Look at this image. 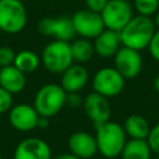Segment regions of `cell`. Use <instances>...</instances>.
<instances>
[{
  "mask_svg": "<svg viewBox=\"0 0 159 159\" xmlns=\"http://www.w3.org/2000/svg\"><path fill=\"white\" fill-rule=\"evenodd\" d=\"M94 138L98 153L107 159L118 158L128 140L123 125L111 119L94 125Z\"/></svg>",
  "mask_w": 159,
  "mask_h": 159,
  "instance_id": "obj_1",
  "label": "cell"
},
{
  "mask_svg": "<svg viewBox=\"0 0 159 159\" xmlns=\"http://www.w3.org/2000/svg\"><path fill=\"white\" fill-rule=\"evenodd\" d=\"M157 27L152 17L134 15L130 21L119 31L122 46L142 51L148 48Z\"/></svg>",
  "mask_w": 159,
  "mask_h": 159,
  "instance_id": "obj_2",
  "label": "cell"
},
{
  "mask_svg": "<svg viewBox=\"0 0 159 159\" xmlns=\"http://www.w3.org/2000/svg\"><path fill=\"white\" fill-rule=\"evenodd\" d=\"M67 92L57 83H46L41 86L34 97L32 106L42 117L52 118L66 106Z\"/></svg>",
  "mask_w": 159,
  "mask_h": 159,
  "instance_id": "obj_3",
  "label": "cell"
},
{
  "mask_svg": "<svg viewBox=\"0 0 159 159\" xmlns=\"http://www.w3.org/2000/svg\"><path fill=\"white\" fill-rule=\"evenodd\" d=\"M41 65L51 73L61 75L73 63L71 43L61 40L50 41L41 52Z\"/></svg>",
  "mask_w": 159,
  "mask_h": 159,
  "instance_id": "obj_4",
  "label": "cell"
},
{
  "mask_svg": "<svg viewBox=\"0 0 159 159\" xmlns=\"http://www.w3.org/2000/svg\"><path fill=\"white\" fill-rule=\"evenodd\" d=\"M27 22V11L21 0H0V31L10 35L21 32Z\"/></svg>",
  "mask_w": 159,
  "mask_h": 159,
  "instance_id": "obj_5",
  "label": "cell"
},
{
  "mask_svg": "<svg viewBox=\"0 0 159 159\" xmlns=\"http://www.w3.org/2000/svg\"><path fill=\"white\" fill-rule=\"evenodd\" d=\"M124 86L125 78L114 68V66L102 67L97 70L92 77L93 91L109 99L119 96L124 89Z\"/></svg>",
  "mask_w": 159,
  "mask_h": 159,
  "instance_id": "obj_6",
  "label": "cell"
},
{
  "mask_svg": "<svg viewBox=\"0 0 159 159\" xmlns=\"http://www.w3.org/2000/svg\"><path fill=\"white\" fill-rule=\"evenodd\" d=\"M101 16L106 29L119 32L134 16V9L128 0H108Z\"/></svg>",
  "mask_w": 159,
  "mask_h": 159,
  "instance_id": "obj_7",
  "label": "cell"
},
{
  "mask_svg": "<svg viewBox=\"0 0 159 159\" xmlns=\"http://www.w3.org/2000/svg\"><path fill=\"white\" fill-rule=\"evenodd\" d=\"M71 20L76 35L83 39L93 40L106 29L101 14L91 11L88 9L76 11L71 16Z\"/></svg>",
  "mask_w": 159,
  "mask_h": 159,
  "instance_id": "obj_8",
  "label": "cell"
},
{
  "mask_svg": "<svg viewBox=\"0 0 159 159\" xmlns=\"http://www.w3.org/2000/svg\"><path fill=\"white\" fill-rule=\"evenodd\" d=\"M37 30L46 37L67 42H71L76 36L72 20L68 16L42 17L37 24Z\"/></svg>",
  "mask_w": 159,
  "mask_h": 159,
  "instance_id": "obj_9",
  "label": "cell"
},
{
  "mask_svg": "<svg viewBox=\"0 0 159 159\" xmlns=\"http://www.w3.org/2000/svg\"><path fill=\"white\" fill-rule=\"evenodd\" d=\"M113 66L125 80L135 78L143 68L140 51L120 46L117 53L113 56Z\"/></svg>",
  "mask_w": 159,
  "mask_h": 159,
  "instance_id": "obj_10",
  "label": "cell"
},
{
  "mask_svg": "<svg viewBox=\"0 0 159 159\" xmlns=\"http://www.w3.org/2000/svg\"><path fill=\"white\" fill-rule=\"evenodd\" d=\"M9 113V123L19 132H31L37 128L40 114L32 104L17 103L12 104Z\"/></svg>",
  "mask_w": 159,
  "mask_h": 159,
  "instance_id": "obj_11",
  "label": "cell"
},
{
  "mask_svg": "<svg viewBox=\"0 0 159 159\" xmlns=\"http://www.w3.org/2000/svg\"><path fill=\"white\" fill-rule=\"evenodd\" d=\"M83 112L87 118L96 125L111 119V104L109 98L92 91L83 98Z\"/></svg>",
  "mask_w": 159,
  "mask_h": 159,
  "instance_id": "obj_12",
  "label": "cell"
},
{
  "mask_svg": "<svg viewBox=\"0 0 159 159\" xmlns=\"http://www.w3.org/2000/svg\"><path fill=\"white\" fill-rule=\"evenodd\" d=\"M12 159H52V150L46 140L29 137L16 145Z\"/></svg>",
  "mask_w": 159,
  "mask_h": 159,
  "instance_id": "obj_13",
  "label": "cell"
},
{
  "mask_svg": "<svg viewBox=\"0 0 159 159\" xmlns=\"http://www.w3.org/2000/svg\"><path fill=\"white\" fill-rule=\"evenodd\" d=\"M68 149L80 159H92L98 153L94 135L86 130H77L70 135Z\"/></svg>",
  "mask_w": 159,
  "mask_h": 159,
  "instance_id": "obj_14",
  "label": "cell"
},
{
  "mask_svg": "<svg viewBox=\"0 0 159 159\" xmlns=\"http://www.w3.org/2000/svg\"><path fill=\"white\" fill-rule=\"evenodd\" d=\"M89 81V73L87 68L81 63H72L67 70L61 73V87L67 92L82 91Z\"/></svg>",
  "mask_w": 159,
  "mask_h": 159,
  "instance_id": "obj_15",
  "label": "cell"
},
{
  "mask_svg": "<svg viewBox=\"0 0 159 159\" xmlns=\"http://www.w3.org/2000/svg\"><path fill=\"white\" fill-rule=\"evenodd\" d=\"M92 41H93L94 53L102 58H113V56L122 46L119 32L109 29H104Z\"/></svg>",
  "mask_w": 159,
  "mask_h": 159,
  "instance_id": "obj_16",
  "label": "cell"
},
{
  "mask_svg": "<svg viewBox=\"0 0 159 159\" xmlns=\"http://www.w3.org/2000/svg\"><path fill=\"white\" fill-rule=\"evenodd\" d=\"M0 86L12 96L20 93L26 86V75L14 65L0 67Z\"/></svg>",
  "mask_w": 159,
  "mask_h": 159,
  "instance_id": "obj_17",
  "label": "cell"
},
{
  "mask_svg": "<svg viewBox=\"0 0 159 159\" xmlns=\"http://www.w3.org/2000/svg\"><path fill=\"white\" fill-rule=\"evenodd\" d=\"M123 128L128 139H147L150 130V125L147 118L137 113L130 114L125 118Z\"/></svg>",
  "mask_w": 159,
  "mask_h": 159,
  "instance_id": "obj_18",
  "label": "cell"
},
{
  "mask_svg": "<svg viewBox=\"0 0 159 159\" xmlns=\"http://www.w3.org/2000/svg\"><path fill=\"white\" fill-rule=\"evenodd\" d=\"M153 152L147 143V139H128L124 144L120 159H152Z\"/></svg>",
  "mask_w": 159,
  "mask_h": 159,
  "instance_id": "obj_19",
  "label": "cell"
},
{
  "mask_svg": "<svg viewBox=\"0 0 159 159\" xmlns=\"http://www.w3.org/2000/svg\"><path fill=\"white\" fill-rule=\"evenodd\" d=\"M71 52L73 57V62L76 63H84L89 61L94 53L93 41L83 37H78L76 40H72L71 42Z\"/></svg>",
  "mask_w": 159,
  "mask_h": 159,
  "instance_id": "obj_20",
  "label": "cell"
},
{
  "mask_svg": "<svg viewBox=\"0 0 159 159\" xmlns=\"http://www.w3.org/2000/svg\"><path fill=\"white\" fill-rule=\"evenodd\" d=\"M41 65V57L31 50H21L16 52L14 66L17 67L25 75L35 72Z\"/></svg>",
  "mask_w": 159,
  "mask_h": 159,
  "instance_id": "obj_21",
  "label": "cell"
},
{
  "mask_svg": "<svg viewBox=\"0 0 159 159\" xmlns=\"http://www.w3.org/2000/svg\"><path fill=\"white\" fill-rule=\"evenodd\" d=\"M133 9L138 15L152 17L159 10V0H133Z\"/></svg>",
  "mask_w": 159,
  "mask_h": 159,
  "instance_id": "obj_22",
  "label": "cell"
},
{
  "mask_svg": "<svg viewBox=\"0 0 159 159\" xmlns=\"http://www.w3.org/2000/svg\"><path fill=\"white\" fill-rule=\"evenodd\" d=\"M147 143L149 144V148L153 154L159 155V123L150 127L149 134L147 137Z\"/></svg>",
  "mask_w": 159,
  "mask_h": 159,
  "instance_id": "obj_23",
  "label": "cell"
},
{
  "mask_svg": "<svg viewBox=\"0 0 159 159\" xmlns=\"http://www.w3.org/2000/svg\"><path fill=\"white\" fill-rule=\"evenodd\" d=\"M16 52L10 46H0V67L14 65Z\"/></svg>",
  "mask_w": 159,
  "mask_h": 159,
  "instance_id": "obj_24",
  "label": "cell"
},
{
  "mask_svg": "<svg viewBox=\"0 0 159 159\" xmlns=\"http://www.w3.org/2000/svg\"><path fill=\"white\" fill-rule=\"evenodd\" d=\"M12 104V94L0 86V116L9 112Z\"/></svg>",
  "mask_w": 159,
  "mask_h": 159,
  "instance_id": "obj_25",
  "label": "cell"
},
{
  "mask_svg": "<svg viewBox=\"0 0 159 159\" xmlns=\"http://www.w3.org/2000/svg\"><path fill=\"white\" fill-rule=\"evenodd\" d=\"M148 50H149V53L150 56L159 62V29L155 30L150 42H149V46H148Z\"/></svg>",
  "mask_w": 159,
  "mask_h": 159,
  "instance_id": "obj_26",
  "label": "cell"
},
{
  "mask_svg": "<svg viewBox=\"0 0 159 159\" xmlns=\"http://www.w3.org/2000/svg\"><path fill=\"white\" fill-rule=\"evenodd\" d=\"M83 104V98L81 97L80 92H70L66 96V106L71 108H80Z\"/></svg>",
  "mask_w": 159,
  "mask_h": 159,
  "instance_id": "obj_27",
  "label": "cell"
},
{
  "mask_svg": "<svg viewBox=\"0 0 159 159\" xmlns=\"http://www.w3.org/2000/svg\"><path fill=\"white\" fill-rule=\"evenodd\" d=\"M107 1L108 0H84V5H86V9L101 14L102 10L104 9Z\"/></svg>",
  "mask_w": 159,
  "mask_h": 159,
  "instance_id": "obj_28",
  "label": "cell"
},
{
  "mask_svg": "<svg viewBox=\"0 0 159 159\" xmlns=\"http://www.w3.org/2000/svg\"><path fill=\"white\" fill-rule=\"evenodd\" d=\"M52 159H80V158L76 157L75 154H72L71 152H68V153H62L56 157H52Z\"/></svg>",
  "mask_w": 159,
  "mask_h": 159,
  "instance_id": "obj_29",
  "label": "cell"
},
{
  "mask_svg": "<svg viewBox=\"0 0 159 159\" xmlns=\"http://www.w3.org/2000/svg\"><path fill=\"white\" fill-rule=\"evenodd\" d=\"M48 120H50V118L40 116V118H39V122H37V128H41V129H43V128H47V127H48Z\"/></svg>",
  "mask_w": 159,
  "mask_h": 159,
  "instance_id": "obj_30",
  "label": "cell"
},
{
  "mask_svg": "<svg viewBox=\"0 0 159 159\" xmlns=\"http://www.w3.org/2000/svg\"><path fill=\"white\" fill-rule=\"evenodd\" d=\"M153 87H154V89L159 93V73H157V76H155L154 80H153Z\"/></svg>",
  "mask_w": 159,
  "mask_h": 159,
  "instance_id": "obj_31",
  "label": "cell"
},
{
  "mask_svg": "<svg viewBox=\"0 0 159 159\" xmlns=\"http://www.w3.org/2000/svg\"><path fill=\"white\" fill-rule=\"evenodd\" d=\"M153 21H154L155 27H157V29H159V10L154 14V16H153Z\"/></svg>",
  "mask_w": 159,
  "mask_h": 159,
  "instance_id": "obj_32",
  "label": "cell"
},
{
  "mask_svg": "<svg viewBox=\"0 0 159 159\" xmlns=\"http://www.w3.org/2000/svg\"><path fill=\"white\" fill-rule=\"evenodd\" d=\"M155 159H159V155H157V158H155Z\"/></svg>",
  "mask_w": 159,
  "mask_h": 159,
  "instance_id": "obj_33",
  "label": "cell"
},
{
  "mask_svg": "<svg viewBox=\"0 0 159 159\" xmlns=\"http://www.w3.org/2000/svg\"><path fill=\"white\" fill-rule=\"evenodd\" d=\"M0 159H2V157H1V154H0Z\"/></svg>",
  "mask_w": 159,
  "mask_h": 159,
  "instance_id": "obj_34",
  "label": "cell"
}]
</instances>
